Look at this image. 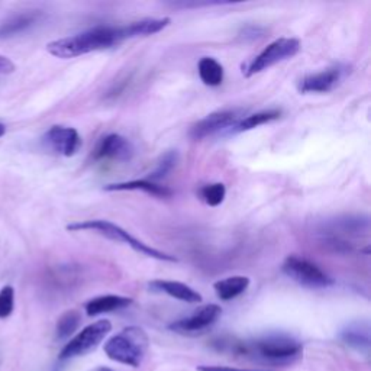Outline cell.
Wrapping results in <instances>:
<instances>
[{
    "label": "cell",
    "instance_id": "cb8c5ba5",
    "mask_svg": "<svg viewBox=\"0 0 371 371\" xmlns=\"http://www.w3.org/2000/svg\"><path fill=\"white\" fill-rule=\"evenodd\" d=\"M15 308V291L12 286H5L0 291V319H6L12 315Z\"/></svg>",
    "mask_w": 371,
    "mask_h": 371
},
{
    "label": "cell",
    "instance_id": "277c9868",
    "mask_svg": "<svg viewBox=\"0 0 371 371\" xmlns=\"http://www.w3.org/2000/svg\"><path fill=\"white\" fill-rule=\"evenodd\" d=\"M302 343L292 335L274 333L249 343V355H256L271 364H287L301 357Z\"/></svg>",
    "mask_w": 371,
    "mask_h": 371
},
{
    "label": "cell",
    "instance_id": "52a82bcc",
    "mask_svg": "<svg viewBox=\"0 0 371 371\" xmlns=\"http://www.w3.org/2000/svg\"><path fill=\"white\" fill-rule=\"evenodd\" d=\"M281 271L288 278L308 288H326L335 283L319 266L298 256L287 257L281 266Z\"/></svg>",
    "mask_w": 371,
    "mask_h": 371
},
{
    "label": "cell",
    "instance_id": "44dd1931",
    "mask_svg": "<svg viewBox=\"0 0 371 371\" xmlns=\"http://www.w3.org/2000/svg\"><path fill=\"white\" fill-rule=\"evenodd\" d=\"M81 322V315L77 310H68L60 316L56 326V335L57 340L63 341L70 338L75 331Z\"/></svg>",
    "mask_w": 371,
    "mask_h": 371
},
{
    "label": "cell",
    "instance_id": "7c38bea8",
    "mask_svg": "<svg viewBox=\"0 0 371 371\" xmlns=\"http://www.w3.org/2000/svg\"><path fill=\"white\" fill-rule=\"evenodd\" d=\"M135 154V148L132 142L122 137L119 134H109L103 137L95 151H93V160H109V161H117V162H125L130 161Z\"/></svg>",
    "mask_w": 371,
    "mask_h": 371
},
{
    "label": "cell",
    "instance_id": "ba28073f",
    "mask_svg": "<svg viewBox=\"0 0 371 371\" xmlns=\"http://www.w3.org/2000/svg\"><path fill=\"white\" fill-rule=\"evenodd\" d=\"M244 115L242 109H226L218 110L196 122L190 128V137L196 141L212 137L221 131L231 130L235 123L241 120Z\"/></svg>",
    "mask_w": 371,
    "mask_h": 371
},
{
    "label": "cell",
    "instance_id": "2e32d148",
    "mask_svg": "<svg viewBox=\"0 0 371 371\" xmlns=\"http://www.w3.org/2000/svg\"><path fill=\"white\" fill-rule=\"evenodd\" d=\"M340 338L348 347H351L357 351H361V352H368V350H370V326L367 322H352L343 329Z\"/></svg>",
    "mask_w": 371,
    "mask_h": 371
},
{
    "label": "cell",
    "instance_id": "9a60e30c",
    "mask_svg": "<svg viewBox=\"0 0 371 371\" xmlns=\"http://www.w3.org/2000/svg\"><path fill=\"white\" fill-rule=\"evenodd\" d=\"M103 190H106V192H138L140 190V192H144L147 194H151V196L160 197V199H167V197L173 196V190L170 187L161 186V184L150 182L147 179L106 184L103 187Z\"/></svg>",
    "mask_w": 371,
    "mask_h": 371
},
{
    "label": "cell",
    "instance_id": "d6986e66",
    "mask_svg": "<svg viewBox=\"0 0 371 371\" xmlns=\"http://www.w3.org/2000/svg\"><path fill=\"white\" fill-rule=\"evenodd\" d=\"M280 116H281V110L278 109H268V110L253 113L250 116L241 119L238 123H235V125L229 130V134H241V132L256 130L261 125H266V123L277 120Z\"/></svg>",
    "mask_w": 371,
    "mask_h": 371
},
{
    "label": "cell",
    "instance_id": "7a4b0ae2",
    "mask_svg": "<svg viewBox=\"0 0 371 371\" xmlns=\"http://www.w3.org/2000/svg\"><path fill=\"white\" fill-rule=\"evenodd\" d=\"M150 338L140 326H128L112 338L103 347L105 354L116 362L140 367L148 352Z\"/></svg>",
    "mask_w": 371,
    "mask_h": 371
},
{
    "label": "cell",
    "instance_id": "4316f807",
    "mask_svg": "<svg viewBox=\"0 0 371 371\" xmlns=\"http://www.w3.org/2000/svg\"><path fill=\"white\" fill-rule=\"evenodd\" d=\"M5 134H6V127L4 125V123H0V138H2Z\"/></svg>",
    "mask_w": 371,
    "mask_h": 371
},
{
    "label": "cell",
    "instance_id": "8992f818",
    "mask_svg": "<svg viewBox=\"0 0 371 371\" xmlns=\"http://www.w3.org/2000/svg\"><path fill=\"white\" fill-rule=\"evenodd\" d=\"M301 51V41L296 38H278L268 44L251 63L246 66L242 73L245 77H251L270 67L293 58Z\"/></svg>",
    "mask_w": 371,
    "mask_h": 371
},
{
    "label": "cell",
    "instance_id": "9c48e42d",
    "mask_svg": "<svg viewBox=\"0 0 371 371\" xmlns=\"http://www.w3.org/2000/svg\"><path fill=\"white\" fill-rule=\"evenodd\" d=\"M222 315V308L218 305H206L193 312L190 316L172 322L169 329L173 333L182 335H193L204 333L206 329L211 328Z\"/></svg>",
    "mask_w": 371,
    "mask_h": 371
},
{
    "label": "cell",
    "instance_id": "83f0119b",
    "mask_svg": "<svg viewBox=\"0 0 371 371\" xmlns=\"http://www.w3.org/2000/svg\"><path fill=\"white\" fill-rule=\"evenodd\" d=\"M90 371H113V370H110V368H108V367H96V368H93V370H90Z\"/></svg>",
    "mask_w": 371,
    "mask_h": 371
},
{
    "label": "cell",
    "instance_id": "4fadbf2b",
    "mask_svg": "<svg viewBox=\"0 0 371 371\" xmlns=\"http://www.w3.org/2000/svg\"><path fill=\"white\" fill-rule=\"evenodd\" d=\"M150 288L152 292L166 293L170 298H174L177 301L186 302V303H200L203 302V298L199 292L190 286L180 283V281H172V280H154L150 283Z\"/></svg>",
    "mask_w": 371,
    "mask_h": 371
},
{
    "label": "cell",
    "instance_id": "5bb4252c",
    "mask_svg": "<svg viewBox=\"0 0 371 371\" xmlns=\"http://www.w3.org/2000/svg\"><path fill=\"white\" fill-rule=\"evenodd\" d=\"M41 19H43V14L39 11H31V12H22L14 15L0 23V39H9L19 33H23L32 26H35Z\"/></svg>",
    "mask_w": 371,
    "mask_h": 371
},
{
    "label": "cell",
    "instance_id": "d4e9b609",
    "mask_svg": "<svg viewBox=\"0 0 371 371\" xmlns=\"http://www.w3.org/2000/svg\"><path fill=\"white\" fill-rule=\"evenodd\" d=\"M197 371H271V370H251V368H235L225 365H200Z\"/></svg>",
    "mask_w": 371,
    "mask_h": 371
},
{
    "label": "cell",
    "instance_id": "5b68a950",
    "mask_svg": "<svg viewBox=\"0 0 371 371\" xmlns=\"http://www.w3.org/2000/svg\"><path fill=\"white\" fill-rule=\"evenodd\" d=\"M110 331L112 323L108 319H100L88 325L64 345L60 352V360H71L90 354L103 343Z\"/></svg>",
    "mask_w": 371,
    "mask_h": 371
},
{
    "label": "cell",
    "instance_id": "8fae6325",
    "mask_svg": "<svg viewBox=\"0 0 371 371\" xmlns=\"http://www.w3.org/2000/svg\"><path fill=\"white\" fill-rule=\"evenodd\" d=\"M44 145L60 155L73 157L81 148V137L77 130L70 127L54 125L43 137Z\"/></svg>",
    "mask_w": 371,
    "mask_h": 371
},
{
    "label": "cell",
    "instance_id": "7402d4cb",
    "mask_svg": "<svg viewBox=\"0 0 371 371\" xmlns=\"http://www.w3.org/2000/svg\"><path fill=\"white\" fill-rule=\"evenodd\" d=\"M177 162H179L177 151H167L166 154H162L157 162V167L154 169V172L150 173V177L147 180L157 183L158 180L164 179L169 173H172V170L177 166Z\"/></svg>",
    "mask_w": 371,
    "mask_h": 371
},
{
    "label": "cell",
    "instance_id": "ac0fdd59",
    "mask_svg": "<svg viewBox=\"0 0 371 371\" xmlns=\"http://www.w3.org/2000/svg\"><path fill=\"white\" fill-rule=\"evenodd\" d=\"M251 280L245 276H232V277H226L224 280H219L214 284V288L216 292V296L224 301H232L238 296H241L246 288L250 287Z\"/></svg>",
    "mask_w": 371,
    "mask_h": 371
},
{
    "label": "cell",
    "instance_id": "484cf974",
    "mask_svg": "<svg viewBox=\"0 0 371 371\" xmlns=\"http://www.w3.org/2000/svg\"><path fill=\"white\" fill-rule=\"evenodd\" d=\"M15 64L12 63L11 58L0 56V74H11L15 71Z\"/></svg>",
    "mask_w": 371,
    "mask_h": 371
},
{
    "label": "cell",
    "instance_id": "3957f363",
    "mask_svg": "<svg viewBox=\"0 0 371 371\" xmlns=\"http://www.w3.org/2000/svg\"><path fill=\"white\" fill-rule=\"evenodd\" d=\"M67 231L71 232H80V231H93L98 232L109 239L117 241V242H123L127 244L128 246L142 256H147L150 258L158 260V261H167V263H177L179 260L174 256H170L167 253L158 251L152 246H150L148 244L140 241L138 238L132 236L128 231H125L123 228H120L119 225H115L109 221L105 219H92V221H85V222H75V224H70L67 225Z\"/></svg>",
    "mask_w": 371,
    "mask_h": 371
},
{
    "label": "cell",
    "instance_id": "e0dca14e",
    "mask_svg": "<svg viewBox=\"0 0 371 371\" xmlns=\"http://www.w3.org/2000/svg\"><path fill=\"white\" fill-rule=\"evenodd\" d=\"M134 301L127 296H119V295H105V296H98L95 299H90L85 309L89 316H98L102 313L108 312H115L119 309H125L131 306Z\"/></svg>",
    "mask_w": 371,
    "mask_h": 371
},
{
    "label": "cell",
    "instance_id": "30bf717a",
    "mask_svg": "<svg viewBox=\"0 0 371 371\" xmlns=\"http://www.w3.org/2000/svg\"><path fill=\"white\" fill-rule=\"evenodd\" d=\"M348 71H350V68L347 66L337 64L323 71L308 74L299 81L298 89L303 95L328 93V92L334 90L341 83V81L345 78V75L348 74Z\"/></svg>",
    "mask_w": 371,
    "mask_h": 371
},
{
    "label": "cell",
    "instance_id": "6da1fadb",
    "mask_svg": "<svg viewBox=\"0 0 371 371\" xmlns=\"http://www.w3.org/2000/svg\"><path fill=\"white\" fill-rule=\"evenodd\" d=\"M127 39H131L128 25L95 26L80 33L53 41L47 46V51L57 58L68 60L95 51L109 50Z\"/></svg>",
    "mask_w": 371,
    "mask_h": 371
},
{
    "label": "cell",
    "instance_id": "ffe728a7",
    "mask_svg": "<svg viewBox=\"0 0 371 371\" xmlns=\"http://www.w3.org/2000/svg\"><path fill=\"white\" fill-rule=\"evenodd\" d=\"M199 77L203 81V85L209 88L221 86L224 81V67L212 57H203L197 64Z\"/></svg>",
    "mask_w": 371,
    "mask_h": 371
},
{
    "label": "cell",
    "instance_id": "603a6c76",
    "mask_svg": "<svg viewBox=\"0 0 371 371\" xmlns=\"http://www.w3.org/2000/svg\"><path fill=\"white\" fill-rule=\"evenodd\" d=\"M200 200H203L208 206H212V208H216L219 206L226 196V187L224 183H212V184H206L203 186L199 192H197Z\"/></svg>",
    "mask_w": 371,
    "mask_h": 371
}]
</instances>
